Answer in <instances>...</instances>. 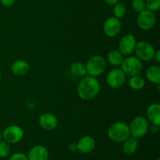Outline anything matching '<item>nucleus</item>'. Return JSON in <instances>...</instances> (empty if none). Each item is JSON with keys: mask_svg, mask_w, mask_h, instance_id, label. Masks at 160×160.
Segmentation results:
<instances>
[{"mask_svg": "<svg viewBox=\"0 0 160 160\" xmlns=\"http://www.w3.org/2000/svg\"><path fill=\"white\" fill-rule=\"evenodd\" d=\"M148 131H150V132L152 133V134H156V133L159 132V125L152 124L151 126H149V128H148Z\"/></svg>", "mask_w": 160, "mask_h": 160, "instance_id": "obj_28", "label": "nucleus"}, {"mask_svg": "<svg viewBox=\"0 0 160 160\" xmlns=\"http://www.w3.org/2000/svg\"><path fill=\"white\" fill-rule=\"evenodd\" d=\"M2 73H0V81L2 80Z\"/></svg>", "mask_w": 160, "mask_h": 160, "instance_id": "obj_33", "label": "nucleus"}, {"mask_svg": "<svg viewBox=\"0 0 160 160\" xmlns=\"http://www.w3.org/2000/svg\"><path fill=\"white\" fill-rule=\"evenodd\" d=\"M138 148V141L134 137H129L123 142V152L124 154L131 156L134 154Z\"/></svg>", "mask_w": 160, "mask_h": 160, "instance_id": "obj_17", "label": "nucleus"}, {"mask_svg": "<svg viewBox=\"0 0 160 160\" xmlns=\"http://www.w3.org/2000/svg\"><path fill=\"white\" fill-rule=\"evenodd\" d=\"M146 119L152 124L160 126V105L152 103L146 109Z\"/></svg>", "mask_w": 160, "mask_h": 160, "instance_id": "obj_15", "label": "nucleus"}, {"mask_svg": "<svg viewBox=\"0 0 160 160\" xmlns=\"http://www.w3.org/2000/svg\"><path fill=\"white\" fill-rule=\"evenodd\" d=\"M156 160H160V159H157Z\"/></svg>", "mask_w": 160, "mask_h": 160, "instance_id": "obj_34", "label": "nucleus"}, {"mask_svg": "<svg viewBox=\"0 0 160 160\" xmlns=\"http://www.w3.org/2000/svg\"><path fill=\"white\" fill-rule=\"evenodd\" d=\"M121 30V23L115 17H110L105 20L103 23V32L107 37L114 38L120 33Z\"/></svg>", "mask_w": 160, "mask_h": 160, "instance_id": "obj_11", "label": "nucleus"}, {"mask_svg": "<svg viewBox=\"0 0 160 160\" xmlns=\"http://www.w3.org/2000/svg\"><path fill=\"white\" fill-rule=\"evenodd\" d=\"M120 67L126 76L129 77L140 75L143 70L142 61L134 56H127L126 59H123Z\"/></svg>", "mask_w": 160, "mask_h": 160, "instance_id": "obj_4", "label": "nucleus"}, {"mask_svg": "<svg viewBox=\"0 0 160 160\" xmlns=\"http://www.w3.org/2000/svg\"><path fill=\"white\" fill-rule=\"evenodd\" d=\"M30 70V64L25 59H17L11 66V71L17 77L25 76Z\"/></svg>", "mask_w": 160, "mask_h": 160, "instance_id": "obj_16", "label": "nucleus"}, {"mask_svg": "<svg viewBox=\"0 0 160 160\" xmlns=\"http://www.w3.org/2000/svg\"><path fill=\"white\" fill-rule=\"evenodd\" d=\"M134 160H138V159H134Z\"/></svg>", "mask_w": 160, "mask_h": 160, "instance_id": "obj_35", "label": "nucleus"}, {"mask_svg": "<svg viewBox=\"0 0 160 160\" xmlns=\"http://www.w3.org/2000/svg\"><path fill=\"white\" fill-rule=\"evenodd\" d=\"M120 0H104L105 2L108 5H110V6H114L115 4H117V2H119Z\"/></svg>", "mask_w": 160, "mask_h": 160, "instance_id": "obj_31", "label": "nucleus"}, {"mask_svg": "<svg viewBox=\"0 0 160 160\" xmlns=\"http://www.w3.org/2000/svg\"><path fill=\"white\" fill-rule=\"evenodd\" d=\"M108 138L117 143H123L131 136L129 126L128 123L122 121L114 122L109 126L107 131Z\"/></svg>", "mask_w": 160, "mask_h": 160, "instance_id": "obj_2", "label": "nucleus"}, {"mask_svg": "<svg viewBox=\"0 0 160 160\" xmlns=\"http://www.w3.org/2000/svg\"><path fill=\"white\" fill-rule=\"evenodd\" d=\"M100 92V83L96 78L92 76H84L80 81L77 88V93L82 100L93 99Z\"/></svg>", "mask_w": 160, "mask_h": 160, "instance_id": "obj_1", "label": "nucleus"}, {"mask_svg": "<svg viewBox=\"0 0 160 160\" xmlns=\"http://www.w3.org/2000/svg\"><path fill=\"white\" fill-rule=\"evenodd\" d=\"M95 145H96V143H95V139L89 135L83 136L77 142L78 151L83 154H88L92 152L95 149Z\"/></svg>", "mask_w": 160, "mask_h": 160, "instance_id": "obj_13", "label": "nucleus"}, {"mask_svg": "<svg viewBox=\"0 0 160 160\" xmlns=\"http://www.w3.org/2000/svg\"><path fill=\"white\" fill-rule=\"evenodd\" d=\"M11 152L10 144L5 140L0 141V158H6Z\"/></svg>", "mask_w": 160, "mask_h": 160, "instance_id": "obj_23", "label": "nucleus"}, {"mask_svg": "<svg viewBox=\"0 0 160 160\" xmlns=\"http://www.w3.org/2000/svg\"><path fill=\"white\" fill-rule=\"evenodd\" d=\"M156 20V16L154 12L145 9L138 13L137 17V24L142 31H149L154 28Z\"/></svg>", "mask_w": 160, "mask_h": 160, "instance_id": "obj_7", "label": "nucleus"}, {"mask_svg": "<svg viewBox=\"0 0 160 160\" xmlns=\"http://www.w3.org/2000/svg\"><path fill=\"white\" fill-rule=\"evenodd\" d=\"M127 13V7L123 3L117 2V4L114 5L113 7V15L114 17H117V19L123 18Z\"/></svg>", "mask_w": 160, "mask_h": 160, "instance_id": "obj_22", "label": "nucleus"}, {"mask_svg": "<svg viewBox=\"0 0 160 160\" xmlns=\"http://www.w3.org/2000/svg\"><path fill=\"white\" fill-rule=\"evenodd\" d=\"M15 2L16 0H0V3L5 7H11Z\"/></svg>", "mask_w": 160, "mask_h": 160, "instance_id": "obj_27", "label": "nucleus"}, {"mask_svg": "<svg viewBox=\"0 0 160 160\" xmlns=\"http://www.w3.org/2000/svg\"><path fill=\"white\" fill-rule=\"evenodd\" d=\"M70 72L75 77H84L87 74L84 64L80 62H75L70 65Z\"/></svg>", "mask_w": 160, "mask_h": 160, "instance_id": "obj_21", "label": "nucleus"}, {"mask_svg": "<svg viewBox=\"0 0 160 160\" xmlns=\"http://www.w3.org/2000/svg\"><path fill=\"white\" fill-rule=\"evenodd\" d=\"M128 126L131 135L138 139L146 135L149 128V122L148 121L146 117L138 116L132 119Z\"/></svg>", "mask_w": 160, "mask_h": 160, "instance_id": "obj_3", "label": "nucleus"}, {"mask_svg": "<svg viewBox=\"0 0 160 160\" xmlns=\"http://www.w3.org/2000/svg\"><path fill=\"white\" fill-rule=\"evenodd\" d=\"M134 52L136 56L142 62H148L152 60L154 58L156 49L151 43L146 41H142L137 42Z\"/></svg>", "mask_w": 160, "mask_h": 160, "instance_id": "obj_6", "label": "nucleus"}, {"mask_svg": "<svg viewBox=\"0 0 160 160\" xmlns=\"http://www.w3.org/2000/svg\"><path fill=\"white\" fill-rule=\"evenodd\" d=\"M147 80L155 84H160V67L159 65H152L149 67L145 73Z\"/></svg>", "mask_w": 160, "mask_h": 160, "instance_id": "obj_18", "label": "nucleus"}, {"mask_svg": "<svg viewBox=\"0 0 160 160\" xmlns=\"http://www.w3.org/2000/svg\"><path fill=\"white\" fill-rule=\"evenodd\" d=\"M136 44L137 41L135 37L132 34H127L120 38L118 44V50L123 56H129L134 52Z\"/></svg>", "mask_w": 160, "mask_h": 160, "instance_id": "obj_10", "label": "nucleus"}, {"mask_svg": "<svg viewBox=\"0 0 160 160\" xmlns=\"http://www.w3.org/2000/svg\"><path fill=\"white\" fill-rule=\"evenodd\" d=\"M131 6H132V9L138 13L146 9L145 0H132Z\"/></svg>", "mask_w": 160, "mask_h": 160, "instance_id": "obj_24", "label": "nucleus"}, {"mask_svg": "<svg viewBox=\"0 0 160 160\" xmlns=\"http://www.w3.org/2000/svg\"><path fill=\"white\" fill-rule=\"evenodd\" d=\"M145 5L146 9L155 12L160 9V0H146Z\"/></svg>", "mask_w": 160, "mask_h": 160, "instance_id": "obj_25", "label": "nucleus"}, {"mask_svg": "<svg viewBox=\"0 0 160 160\" xmlns=\"http://www.w3.org/2000/svg\"><path fill=\"white\" fill-rule=\"evenodd\" d=\"M2 132L1 131H0V141L2 140Z\"/></svg>", "mask_w": 160, "mask_h": 160, "instance_id": "obj_32", "label": "nucleus"}, {"mask_svg": "<svg viewBox=\"0 0 160 160\" xmlns=\"http://www.w3.org/2000/svg\"><path fill=\"white\" fill-rule=\"evenodd\" d=\"M85 67L89 76L97 78L104 73L106 68V62L102 56L95 55L88 60Z\"/></svg>", "mask_w": 160, "mask_h": 160, "instance_id": "obj_5", "label": "nucleus"}, {"mask_svg": "<svg viewBox=\"0 0 160 160\" xmlns=\"http://www.w3.org/2000/svg\"><path fill=\"white\" fill-rule=\"evenodd\" d=\"M69 150L70 152H76L78 151V146H77V143L73 142V143H70L69 145Z\"/></svg>", "mask_w": 160, "mask_h": 160, "instance_id": "obj_29", "label": "nucleus"}, {"mask_svg": "<svg viewBox=\"0 0 160 160\" xmlns=\"http://www.w3.org/2000/svg\"><path fill=\"white\" fill-rule=\"evenodd\" d=\"M27 156L28 160H48L49 152L45 146L38 145L32 147Z\"/></svg>", "mask_w": 160, "mask_h": 160, "instance_id": "obj_14", "label": "nucleus"}, {"mask_svg": "<svg viewBox=\"0 0 160 160\" xmlns=\"http://www.w3.org/2000/svg\"><path fill=\"white\" fill-rule=\"evenodd\" d=\"M38 123L41 128L47 131H52L58 126V119L54 114L45 112L42 114L38 119Z\"/></svg>", "mask_w": 160, "mask_h": 160, "instance_id": "obj_12", "label": "nucleus"}, {"mask_svg": "<svg viewBox=\"0 0 160 160\" xmlns=\"http://www.w3.org/2000/svg\"><path fill=\"white\" fill-rule=\"evenodd\" d=\"M153 59H155L158 63L160 62V51L159 49L156 50V52H155V55H154V58H153Z\"/></svg>", "mask_w": 160, "mask_h": 160, "instance_id": "obj_30", "label": "nucleus"}, {"mask_svg": "<svg viewBox=\"0 0 160 160\" xmlns=\"http://www.w3.org/2000/svg\"><path fill=\"white\" fill-rule=\"evenodd\" d=\"M8 160H28V156L23 152H16L9 156Z\"/></svg>", "mask_w": 160, "mask_h": 160, "instance_id": "obj_26", "label": "nucleus"}, {"mask_svg": "<svg viewBox=\"0 0 160 160\" xmlns=\"http://www.w3.org/2000/svg\"><path fill=\"white\" fill-rule=\"evenodd\" d=\"M3 139L9 144L19 143L24 136V131L23 128L17 125H10L5 128L2 133Z\"/></svg>", "mask_w": 160, "mask_h": 160, "instance_id": "obj_9", "label": "nucleus"}, {"mask_svg": "<svg viewBox=\"0 0 160 160\" xmlns=\"http://www.w3.org/2000/svg\"><path fill=\"white\" fill-rule=\"evenodd\" d=\"M145 85V81L140 75L130 77L129 86L133 90L138 91L143 88Z\"/></svg>", "mask_w": 160, "mask_h": 160, "instance_id": "obj_20", "label": "nucleus"}, {"mask_svg": "<svg viewBox=\"0 0 160 160\" xmlns=\"http://www.w3.org/2000/svg\"><path fill=\"white\" fill-rule=\"evenodd\" d=\"M126 74L121 69L115 68L111 70L106 76V83L112 89H119L126 82Z\"/></svg>", "mask_w": 160, "mask_h": 160, "instance_id": "obj_8", "label": "nucleus"}, {"mask_svg": "<svg viewBox=\"0 0 160 160\" xmlns=\"http://www.w3.org/2000/svg\"><path fill=\"white\" fill-rule=\"evenodd\" d=\"M107 60L109 64L113 67H119L121 65L123 60V56L119 50L112 49L107 55Z\"/></svg>", "mask_w": 160, "mask_h": 160, "instance_id": "obj_19", "label": "nucleus"}]
</instances>
